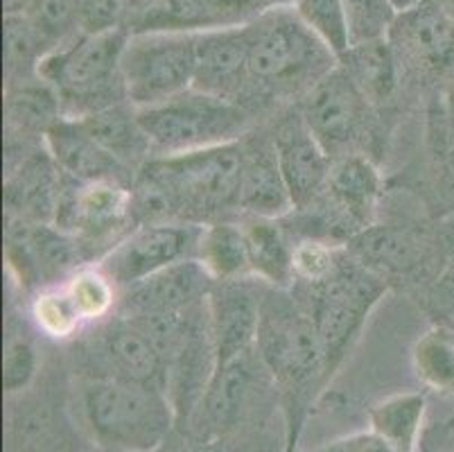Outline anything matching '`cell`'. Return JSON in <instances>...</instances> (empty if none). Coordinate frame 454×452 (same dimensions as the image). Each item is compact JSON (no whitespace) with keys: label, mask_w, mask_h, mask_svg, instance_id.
Segmentation results:
<instances>
[{"label":"cell","mask_w":454,"mask_h":452,"mask_svg":"<svg viewBox=\"0 0 454 452\" xmlns=\"http://www.w3.org/2000/svg\"><path fill=\"white\" fill-rule=\"evenodd\" d=\"M255 351L283 393L290 441H294L301 414L333 373L308 308L276 288L265 292Z\"/></svg>","instance_id":"obj_1"},{"label":"cell","mask_w":454,"mask_h":452,"mask_svg":"<svg viewBox=\"0 0 454 452\" xmlns=\"http://www.w3.org/2000/svg\"><path fill=\"white\" fill-rule=\"evenodd\" d=\"M127 30L84 35L48 52L39 64V77L59 93L64 118L80 120L95 111L127 102L122 80V52Z\"/></svg>","instance_id":"obj_2"},{"label":"cell","mask_w":454,"mask_h":452,"mask_svg":"<svg viewBox=\"0 0 454 452\" xmlns=\"http://www.w3.org/2000/svg\"><path fill=\"white\" fill-rule=\"evenodd\" d=\"M84 414L93 437L111 452L156 450L176 418L165 389L121 378L86 383Z\"/></svg>","instance_id":"obj_3"},{"label":"cell","mask_w":454,"mask_h":452,"mask_svg":"<svg viewBox=\"0 0 454 452\" xmlns=\"http://www.w3.org/2000/svg\"><path fill=\"white\" fill-rule=\"evenodd\" d=\"M245 147L240 143L195 149L184 155L154 156L138 174L165 190L179 222L204 219L217 210L238 206Z\"/></svg>","instance_id":"obj_4"},{"label":"cell","mask_w":454,"mask_h":452,"mask_svg":"<svg viewBox=\"0 0 454 452\" xmlns=\"http://www.w3.org/2000/svg\"><path fill=\"white\" fill-rule=\"evenodd\" d=\"M333 68L334 55L296 12L270 10L249 23L247 73L254 86L265 91L305 86L309 91Z\"/></svg>","instance_id":"obj_5"},{"label":"cell","mask_w":454,"mask_h":452,"mask_svg":"<svg viewBox=\"0 0 454 452\" xmlns=\"http://www.w3.org/2000/svg\"><path fill=\"white\" fill-rule=\"evenodd\" d=\"M154 155L170 156L240 143L249 115L240 102L190 89L160 105L136 109Z\"/></svg>","instance_id":"obj_6"},{"label":"cell","mask_w":454,"mask_h":452,"mask_svg":"<svg viewBox=\"0 0 454 452\" xmlns=\"http://www.w3.org/2000/svg\"><path fill=\"white\" fill-rule=\"evenodd\" d=\"M309 285L308 313L324 344L330 371H334L387 285L360 260L344 258H340L328 279Z\"/></svg>","instance_id":"obj_7"},{"label":"cell","mask_w":454,"mask_h":452,"mask_svg":"<svg viewBox=\"0 0 454 452\" xmlns=\"http://www.w3.org/2000/svg\"><path fill=\"white\" fill-rule=\"evenodd\" d=\"M197 66V35L145 32L127 41L122 80L127 102L145 109L192 89Z\"/></svg>","instance_id":"obj_8"},{"label":"cell","mask_w":454,"mask_h":452,"mask_svg":"<svg viewBox=\"0 0 454 452\" xmlns=\"http://www.w3.org/2000/svg\"><path fill=\"white\" fill-rule=\"evenodd\" d=\"M201 235L200 222L143 224L106 251L100 272L114 285L131 288L170 265L197 258Z\"/></svg>","instance_id":"obj_9"},{"label":"cell","mask_w":454,"mask_h":452,"mask_svg":"<svg viewBox=\"0 0 454 452\" xmlns=\"http://www.w3.org/2000/svg\"><path fill=\"white\" fill-rule=\"evenodd\" d=\"M369 109L371 102L344 66H334L305 93L301 118L334 161L348 156V149L364 136Z\"/></svg>","instance_id":"obj_10"},{"label":"cell","mask_w":454,"mask_h":452,"mask_svg":"<svg viewBox=\"0 0 454 452\" xmlns=\"http://www.w3.org/2000/svg\"><path fill=\"white\" fill-rule=\"evenodd\" d=\"M131 219H136L134 199L127 184L121 181L82 184L64 174L55 226L73 235L82 249L86 244L106 242V240L118 244L121 242L118 235L127 229Z\"/></svg>","instance_id":"obj_11"},{"label":"cell","mask_w":454,"mask_h":452,"mask_svg":"<svg viewBox=\"0 0 454 452\" xmlns=\"http://www.w3.org/2000/svg\"><path fill=\"white\" fill-rule=\"evenodd\" d=\"M378 197L380 174L375 165L366 156L348 155L333 161L324 190L309 206L319 210L321 222L330 226V234L353 240L373 224Z\"/></svg>","instance_id":"obj_12"},{"label":"cell","mask_w":454,"mask_h":452,"mask_svg":"<svg viewBox=\"0 0 454 452\" xmlns=\"http://www.w3.org/2000/svg\"><path fill=\"white\" fill-rule=\"evenodd\" d=\"M262 298L265 294H260L258 288L247 281H215L208 297L215 369L254 353Z\"/></svg>","instance_id":"obj_13"},{"label":"cell","mask_w":454,"mask_h":452,"mask_svg":"<svg viewBox=\"0 0 454 452\" xmlns=\"http://www.w3.org/2000/svg\"><path fill=\"white\" fill-rule=\"evenodd\" d=\"M89 353L105 369L100 378H121L165 389V362L131 319L102 326L89 342Z\"/></svg>","instance_id":"obj_14"},{"label":"cell","mask_w":454,"mask_h":452,"mask_svg":"<svg viewBox=\"0 0 454 452\" xmlns=\"http://www.w3.org/2000/svg\"><path fill=\"white\" fill-rule=\"evenodd\" d=\"M274 147L294 210H303L324 190L333 159L321 147L315 134L308 130L301 114L290 115L278 124L274 134Z\"/></svg>","instance_id":"obj_15"},{"label":"cell","mask_w":454,"mask_h":452,"mask_svg":"<svg viewBox=\"0 0 454 452\" xmlns=\"http://www.w3.org/2000/svg\"><path fill=\"white\" fill-rule=\"evenodd\" d=\"M215 288V279L200 258H188L152 274L127 288L125 314L185 313L204 304Z\"/></svg>","instance_id":"obj_16"},{"label":"cell","mask_w":454,"mask_h":452,"mask_svg":"<svg viewBox=\"0 0 454 452\" xmlns=\"http://www.w3.org/2000/svg\"><path fill=\"white\" fill-rule=\"evenodd\" d=\"M249 23L197 35V66L192 89L233 99L249 82Z\"/></svg>","instance_id":"obj_17"},{"label":"cell","mask_w":454,"mask_h":452,"mask_svg":"<svg viewBox=\"0 0 454 452\" xmlns=\"http://www.w3.org/2000/svg\"><path fill=\"white\" fill-rule=\"evenodd\" d=\"M45 149L57 168L70 179L90 184V181H121L134 184L136 174L125 163L109 155L77 120L61 118L45 134Z\"/></svg>","instance_id":"obj_18"},{"label":"cell","mask_w":454,"mask_h":452,"mask_svg":"<svg viewBox=\"0 0 454 452\" xmlns=\"http://www.w3.org/2000/svg\"><path fill=\"white\" fill-rule=\"evenodd\" d=\"M391 36L400 44L404 57L432 73L454 66V23L436 0H420L419 5L400 12L394 19Z\"/></svg>","instance_id":"obj_19"},{"label":"cell","mask_w":454,"mask_h":452,"mask_svg":"<svg viewBox=\"0 0 454 452\" xmlns=\"http://www.w3.org/2000/svg\"><path fill=\"white\" fill-rule=\"evenodd\" d=\"M251 12L233 5L231 0H154L136 20L134 35L145 32H213L245 25Z\"/></svg>","instance_id":"obj_20"},{"label":"cell","mask_w":454,"mask_h":452,"mask_svg":"<svg viewBox=\"0 0 454 452\" xmlns=\"http://www.w3.org/2000/svg\"><path fill=\"white\" fill-rule=\"evenodd\" d=\"M238 209L265 219H280L294 210L290 190L276 159L274 140L245 147Z\"/></svg>","instance_id":"obj_21"},{"label":"cell","mask_w":454,"mask_h":452,"mask_svg":"<svg viewBox=\"0 0 454 452\" xmlns=\"http://www.w3.org/2000/svg\"><path fill=\"white\" fill-rule=\"evenodd\" d=\"M64 172L51 155H35L23 161L19 172L7 181L5 202L19 219L45 222L55 219Z\"/></svg>","instance_id":"obj_22"},{"label":"cell","mask_w":454,"mask_h":452,"mask_svg":"<svg viewBox=\"0 0 454 452\" xmlns=\"http://www.w3.org/2000/svg\"><path fill=\"white\" fill-rule=\"evenodd\" d=\"M127 105L129 102L95 111L86 118H80L77 123L121 163H125L129 170H140L152 159L150 155H154V149H152L150 139L140 127L136 109L134 107L129 109Z\"/></svg>","instance_id":"obj_23"},{"label":"cell","mask_w":454,"mask_h":452,"mask_svg":"<svg viewBox=\"0 0 454 452\" xmlns=\"http://www.w3.org/2000/svg\"><path fill=\"white\" fill-rule=\"evenodd\" d=\"M251 274L283 289L294 281V247L276 219L255 218L245 229Z\"/></svg>","instance_id":"obj_24"},{"label":"cell","mask_w":454,"mask_h":452,"mask_svg":"<svg viewBox=\"0 0 454 452\" xmlns=\"http://www.w3.org/2000/svg\"><path fill=\"white\" fill-rule=\"evenodd\" d=\"M341 59H346V73L371 105H380L391 98L398 82V68H395L394 45L385 36L350 45Z\"/></svg>","instance_id":"obj_25"},{"label":"cell","mask_w":454,"mask_h":452,"mask_svg":"<svg viewBox=\"0 0 454 452\" xmlns=\"http://www.w3.org/2000/svg\"><path fill=\"white\" fill-rule=\"evenodd\" d=\"M5 114L14 130L43 139L64 118L59 93L41 77L7 86Z\"/></svg>","instance_id":"obj_26"},{"label":"cell","mask_w":454,"mask_h":452,"mask_svg":"<svg viewBox=\"0 0 454 452\" xmlns=\"http://www.w3.org/2000/svg\"><path fill=\"white\" fill-rule=\"evenodd\" d=\"M249 358L251 355H245L226 367L215 369L213 378H210L201 408H204L208 425L217 432L229 430L240 414L251 383Z\"/></svg>","instance_id":"obj_27"},{"label":"cell","mask_w":454,"mask_h":452,"mask_svg":"<svg viewBox=\"0 0 454 452\" xmlns=\"http://www.w3.org/2000/svg\"><path fill=\"white\" fill-rule=\"evenodd\" d=\"M197 258L204 263L215 281L240 279L249 267V247L245 229L229 222H215L204 226Z\"/></svg>","instance_id":"obj_28"},{"label":"cell","mask_w":454,"mask_h":452,"mask_svg":"<svg viewBox=\"0 0 454 452\" xmlns=\"http://www.w3.org/2000/svg\"><path fill=\"white\" fill-rule=\"evenodd\" d=\"M355 254L369 269L385 272H407L416 267L423 254V244L414 235L395 229H373L357 234L353 238Z\"/></svg>","instance_id":"obj_29"},{"label":"cell","mask_w":454,"mask_h":452,"mask_svg":"<svg viewBox=\"0 0 454 452\" xmlns=\"http://www.w3.org/2000/svg\"><path fill=\"white\" fill-rule=\"evenodd\" d=\"M425 416L420 393H398L371 409V430L403 452H414Z\"/></svg>","instance_id":"obj_30"},{"label":"cell","mask_w":454,"mask_h":452,"mask_svg":"<svg viewBox=\"0 0 454 452\" xmlns=\"http://www.w3.org/2000/svg\"><path fill=\"white\" fill-rule=\"evenodd\" d=\"M296 16L315 32L337 59L353 45L346 0H296Z\"/></svg>","instance_id":"obj_31"},{"label":"cell","mask_w":454,"mask_h":452,"mask_svg":"<svg viewBox=\"0 0 454 452\" xmlns=\"http://www.w3.org/2000/svg\"><path fill=\"white\" fill-rule=\"evenodd\" d=\"M414 369L427 387L454 392V329L427 330L414 346Z\"/></svg>","instance_id":"obj_32"},{"label":"cell","mask_w":454,"mask_h":452,"mask_svg":"<svg viewBox=\"0 0 454 452\" xmlns=\"http://www.w3.org/2000/svg\"><path fill=\"white\" fill-rule=\"evenodd\" d=\"M43 44L26 19V14L5 16V73L7 82L32 80V73L39 75L43 59Z\"/></svg>","instance_id":"obj_33"},{"label":"cell","mask_w":454,"mask_h":452,"mask_svg":"<svg viewBox=\"0 0 454 452\" xmlns=\"http://www.w3.org/2000/svg\"><path fill=\"white\" fill-rule=\"evenodd\" d=\"M26 19L43 45H57L80 25V0H32Z\"/></svg>","instance_id":"obj_34"},{"label":"cell","mask_w":454,"mask_h":452,"mask_svg":"<svg viewBox=\"0 0 454 452\" xmlns=\"http://www.w3.org/2000/svg\"><path fill=\"white\" fill-rule=\"evenodd\" d=\"M114 288L115 285L106 279L105 274L86 269V272L73 276L66 292H68L82 321H98L114 305Z\"/></svg>","instance_id":"obj_35"},{"label":"cell","mask_w":454,"mask_h":452,"mask_svg":"<svg viewBox=\"0 0 454 452\" xmlns=\"http://www.w3.org/2000/svg\"><path fill=\"white\" fill-rule=\"evenodd\" d=\"M32 314L36 319V326L43 330L45 335H51L55 339H66L70 335H75L77 326H80V314H77L75 305L70 301L68 292H48L41 294L35 301Z\"/></svg>","instance_id":"obj_36"},{"label":"cell","mask_w":454,"mask_h":452,"mask_svg":"<svg viewBox=\"0 0 454 452\" xmlns=\"http://www.w3.org/2000/svg\"><path fill=\"white\" fill-rule=\"evenodd\" d=\"M36 373V351L26 337H10L3 355V387L16 393L32 383Z\"/></svg>","instance_id":"obj_37"},{"label":"cell","mask_w":454,"mask_h":452,"mask_svg":"<svg viewBox=\"0 0 454 452\" xmlns=\"http://www.w3.org/2000/svg\"><path fill=\"white\" fill-rule=\"evenodd\" d=\"M340 263V256L333 247L321 240H303L294 247V274L305 283H319L328 279Z\"/></svg>","instance_id":"obj_38"},{"label":"cell","mask_w":454,"mask_h":452,"mask_svg":"<svg viewBox=\"0 0 454 452\" xmlns=\"http://www.w3.org/2000/svg\"><path fill=\"white\" fill-rule=\"evenodd\" d=\"M125 0H80V28L84 35L118 30Z\"/></svg>","instance_id":"obj_39"},{"label":"cell","mask_w":454,"mask_h":452,"mask_svg":"<svg viewBox=\"0 0 454 452\" xmlns=\"http://www.w3.org/2000/svg\"><path fill=\"white\" fill-rule=\"evenodd\" d=\"M315 452H403L395 446H391L387 439H382L380 434L371 432H357L350 434V437L340 439V441H333L328 446L319 448Z\"/></svg>","instance_id":"obj_40"},{"label":"cell","mask_w":454,"mask_h":452,"mask_svg":"<svg viewBox=\"0 0 454 452\" xmlns=\"http://www.w3.org/2000/svg\"><path fill=\"white\" fill-rule=\"evenodd\" d=\"M233 5L242 7V10L251 12V14H258L260 10H267V7L276 5L278 0H231Z\"/></svg>","instance_id":"obj_41"},{"label":"cell","mask_w":454,"mask_h":452,"mask_svg":"<svg viewBox=\"0 0 454 452\" xmlns=\"http://www.w3.org/2000/svg\"><path fill=\"white\" fill-rule=\"evenodd\" d=\"M30 3L32 0H3V5H5V16L26 14Z\"/></svg>","instance_id":"obj_42"},{"label":"cell","mask_w":454,"mask_h":452,"mask_svg":"<svg viewBox=\"0 0 454 452\" xmlns=\"http://www.w3.org/2000/svg\"><path fill=\"white\" fill-rule=\"evenodd\" d=\"M389 3L395 12H404V10H410V7L419 5L420 0H389Z\"/></svg>","instance_id":"obj_43"},{"label":"cell","mask_w":454,"mask_h":452,"mask_svg":"<svg viewBox=\"0 0 454 452\" xmlns=\"http://www.w3.org/2000/svg\"><path fill=\"white\" fill-rule=\"evenodd\" d=\"M441 5H443V10L448 12V16L452 19V23H454V0H443Z\"/></svg>","instance_id":"obj_44"},{"label":"cell","mask_w":454,"mask_h":452,"mask_svg":"<svg viewBox=\"0 0 454 452\" xmlns=\"http://www.w3.org/2000/svg\"><path fill=\"white\" fill-rule=\"evenodd\" d=\"M448 107H450V118H452V127H454V91H452V93H450Z\"/></svg>","instance_id":"obj_45"}]
</instances>
